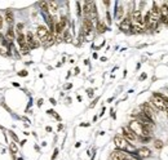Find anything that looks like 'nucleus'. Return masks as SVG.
Wrapping results in <instances>:
<instances>
[{"label": "nucleus", "instance_id": "14", "mask_svg": "<svg viewBox=\"0 0 168 160\" xmlns=\"http://www.w3.org/2000/svg\"><path fill=\"white\" fill-rule=\"evenodd\" d=\"M123 13H124V9L120 7L119 4H116V10H115V17L116 19H121V17H123Z\"/></svg>", "mask_w": 168, "mask_h": 160}, {"label": "nucleus", "instance_id": "18", "mask_svg": "<svg viewBox=\"0 0 168 160\" xmlns=\"http://www.w3.org/2000/svg\"><path fill=\"white\" fill-rule=\"evenodd\" d=\"M18 44H20V45H23V44H26L25 35H23V34H21V32H20V35H18Z\"/></svg>", "mask_w": 168, "mask_h": 160}, {"label": "nucleus", "instance_id": "8", "mask_svg": "<svg viewBox=\"0 0 168 160\" xmlns=\"http://www.w3.org/2000/svg\"><path fill=\"white\" fill-rule=\"evenodd\" d=\"M159 14H160V19L164 22L168 18V3H163L159 8Z\"/></svg>", "mask_w": 168, "mask_h": 160}, {"label": "nucleus", "instance_id": "2", "mask_svg": "<svg viewBox=\"0 0 168 160\" xmlns=\"http://www.w3.org/2000/svg\"><path fill=\"white\" fill-rule=\"evenodd\" d=\"M150 102H151V106H152V107H155L157 110H159V111H165V106H164V102H163L162 94H159V93H154Z\"/></svg>", "mask_w": 168, "mask_h": 160}, {"label": "nucleus", "instance_id": "9", "mask_svg": "<svg viewBox=\"0 0 168 160\" xmlns=\"http://www.w3.org/2000/svg\"><path fill=\"white\" fill-rule=\"evenodd\" d=\"M123 137L127 139V141H132V142L137 139V136L129 128H123Z\"/></svg>", "mask_w": 168, "mask_h": 160}, {"label": "nucleus", "instance_id": "19", "mask_svg": "<svg viewBox=\"0 0 168 160\" xmlns=\"http://www.w3.org/2000/svg\"><path fill=\"white\" fill-rule=\"evenodd\" d=\"M28 50H30V48H28L27 44H23V45H21V52H22V54H27Z\"/></svg>", "mask_w": 168, "mask_h": 160}, {"label": "nucleus", "instance_id": "22", "mask_svg": "<svg viewBox=\"0 0 168 160\" xmlns=\"http://www.w3.org/2000/svg\"><path fill=\"white\" fill-rule=\"evenodd\" d=\"M154 146H155V149L160 150V149L163 147V142H162V141H159V139H157V141L154 142Z\"/></svg>", "mask_w": 168, "mask_h": 160}, {"label": "nucleus", "instance_id": "27", "mask_svg": "<svg viewBox=\"0 0 168 160\" xmlns=\"http://www.w3.org/2000/svg\"><path fill=\"white\" fill-rule=\"evenodd\" d=\"M88 94H89L90 97H92V95H93V90H92V89H89V90H88Z\"/></svg>", "mask_w": 168, "mask_h": 160}, {"label": "nucleus", "instance_id": "13", "mask_svg": "<svg viewBox=\"0 0 168 160\" xmlns=\"http://www.w3.org/2000/svg\"><path fill=\"white\" fill-rule=\"evenodd\" d=\"M13 19H14V14H13V10H12V9L5 10V21H7L8 23H12Z\"/></svg>", "mask_w": 168, "mask_h": 160}, {"label": "nucleus", "instance_id": "20", "mask_svg": "<svg viewBox=\"0 0 168 160\" xmlns=\"http://www.w3.org/2000/svg\"><path fill=\"white\" fill-rule=\"evenodd\" d=\"M39 5H40V8L44 10V12H48V3H47V1H41V3H39Z\"/></svg>", "mask_w": 168, "mask_h": 160}, {"label": "nucleus", "instance_id": "17", "mask_svg": "<svg viewBox=\"0 0 168 160\" xmlns=\"http://www.w3.org/2000/svg\"><path fill=\"white\" fill-rule=\"evenodd\" d=\"M97 31L100 34H102V32H105V31H106V26L103 25L102 22H100V21L97 22Z\"/></svg>", "mask_w": 168, "mask_h": 160}, {"label": "nucleus", "instance_id": "15", "mask_svg": "<svg viewBox=\"0 0 168 160\" xmlns=\"http://www.w3.org/2000/svg\"><path fill=\"white\" fill-rule=\"evenodd\" d=\"M57 3L56 1H48V9H51V12H52V14H54V13L57 12Z\"/></svg>", "mask_w": 168, "mask_h": 160}, {"label": "nucleus", "instance_id": "28", "mask_svg": "<svg viewBox=\"0 0 168 160\" xmlns=\"http://www.w3.org/2000/svg\"><path fill=\"white\" fill-rule=\"evenodd\" d=\"M125 160H133V157H132V156H131V155H129V156H128V157H127V159H125Z\"/></svg>", "mask_w": 168, "mask_h": 160}, {"label": "nucleus", "instance_id": "5", "mask_svg": "<svg viewBox=\"0 0 168 160\" xmlns=\"http://www.w3.org/2000/svg\"><path fill=\"white\" fill-rule=\"evenodd\" d=\"M129 155L125 151H121V150H115V151L111 152V160H125Z\"/></svg>", "mask_w": 168, "mask_h": 160}, {"label": "nucleus", "instance_id": "6", "mask_svg": "<svg viewBox=\"0 0 168 160\" xmlns=\"http://www.w3.org/2000/svg\"><path fill=\"white\" fill-rule=\"evenodd\" d=\"M119 28H120L121 31H124V32H128L129 30H132V21H131V18H124V19L120 22V25H119Z\"/></svg>", "mask_w": 168, "mask_h": 160}, {"label": "nucleus", "instance_id": "24", "mask_svg": "<svg viewBox=\"0 0 168 160\" xmlns=\"http://www.w3.org/2000/svg\"><path fill=\"white\" fill-rule=\"evenodd\" d=\"M3 23H4V18H3L1 15H0V30L3 28Z\"/></svg>", "mask_w": 168, "mask_h": 160}, {"label": "nucleus", "instance_id": "4", "mask_svg": "<svg viewBox=\"0 0 168 160\" xmlns=\"http://www.w3.org/2000/svg\"><path fill=\"white\" fill-rule=\"evenodd\" d=\"M36 34H38V38L40 39L41 43H44V41L47 40V38H48V35H49V30L45 27V26H39L38 30H36Z\"/></svg>", "mask_w": 168, "mask_h": 160}, {"label": "nucleus", "instance_id": "30", "mask_svg": "<svg viewBox=\"0 0 168 160\" xmlns=\"http://www.w3.org/2000/svg\"><path fill=\"white\" fill-rule=\"evenodd\" d=\"M165 112H167V115H168V107H165Z\"/></svg>", "mask_w": 168, "mask_h": 160}, {"label": "nucleus", "instance_id": "29", "mask_svg": "<svg viewBox=\"0 0 168 160\" xmlns=\"http://www.w3.org/2000/svg\"><path fill=\"white\" fill-rule=\"evenodd\" d=\"M164 23H165V25H167V26H168V18H167V19H165V21H164Z\"/></svg>", "mask_w": 168, "mask_h": 160}, {"label": "nucleus", "instance_id": "10", "mask_svg": "<svg viewBox=\"0 0 168 160\" xmlns=\"http://www.w3.org/2000/svg\"><path fill=\"white\" fill-rule=\"evenodd\" d=\"M141 108H142V114H145V115H146L149 119L154 120V119H155V114L152 112V110L150 108V106L147 105V103H144V105H141Z\"/></svg>", "mask_w": 168, "mask_h": 160}, {"label": "nucleus", "instance_id": "23", "mask_svg": "<svg viewBox=\"0 0 168 160\" xmlns=\"http://www.w3.org/2000/svg\"><path fill=\"white\" fill-rule=\"evenodd\" d=\"M65 40L66 41H70V34H69V31H65Z\"/></svg>", "mask_w": 168, "mask_h": 160}, {"label": "nucleus", "instance_id": "7", "mask_svg": "<svg viewBox=\"0 0 168 160\" xmlns=\"http://www.w3.org/2000/svg\"><path fill=\"white\" fill-rule=\"evenodd\" d=\"M26 44L28 45V48H38V46H39V43L35 40V39H34L32 32H30V31L27 32V38H26Z\"/></svg>", "mask_w": 168, "mask_h": 160}, {"label": "nucleus", "instance_id": "16", "mask_svg": "<svg viewBox=\"0 0 168 160\" xmlns=\"http://www.w3.org/2000/svg\"><path fill=\"white\" fill-rule=\"evenodd\" d=\"M7 38L9 39L10 41H12V40H14V30H13L12 27H9V28H8V31H7Z\"/></svg>", "mask_w": 168, "mask_h": 160}, {"label": "nucleus", "instance_id": "21", "mask_svg": "<svg viewBox=\"0 0 168 160\" xmlns=\"http://www.w3.org/2000/svg\"><path fill=\"white\" fill-rule=\"evenodd\" d=\"M9 149H10V151H12L13 154H16V152L18 151V147L16 146V143H14V142H12V143L9 145Z\"/></svg>", "mask_w": 168, "mask_h": 160}, {"label": "nucleus", "instance_id": "3", "mask_svg": "<svg viewBox=\"0 0 168 160\" xmlns=\"http://www.w3.org/2000/svg\"><path fill=\"white\" fill-rule=\"evenodd\" d=\"M114 143H115V146L118 147L119 150H121V151H124V150H129V149L133 150V147L128 143V141H127L124 137H121V136H116L115 138H114Z\"/></svg>", "mask_w": 168, "mask_h": 160}, {"label": "nucleus", "instance_id": "11", "mask_svg": "<svg viewBox=\"0 0 168 160\" xmlns=\"http://www.w3.org/2000/svg\"><path fill=\"white\" fill-rule=\"evenodd\" d=\"M83 30H84V34H90L93 30V23L92 21L89 19V18H84V21H83Z\"/></svg>", "mask_w": 168, "mask_h": 160}, {"label": "nucleus", "instance_id": "1", "mask_svg": "<svg viewBox=\"0 0 168 160\" xmlns=\"http://www.w3.org/2000/svg\"><path fill=\"white\" fill-rule=\"evenodd\" d=\"M129 129H131L132 132H133L136 136H141V137H149L150 132L147 130L146 128H145L144 125H142L141 123H140L138 120H132L131 123H129Z\"/></svg>", "mask_w": 168, "mask_h": 160}, {"label": "nucleus", "instance_id": "12", "mask_svg": "<svg viewBox=\"0 0 168 160\" xmlns=\"http://www.w3.org/2000/svg\"><path fill=\"white\" fill-rule=\"evenodd\" d=\"M137 154H138V156L141 157H149L150 155H151V151H150L147 147H140L138 150H137Z\"/></svg>", "mask_w": 168, "mask_h": 160}, {"label": "nucleus", "instance_id": "26", "mask_svg": "<svg viewBox=\"0 0 168 160\" xmlns=\"http://www.w3.org/2000/svg\"><path fill=\"white\" fill-rule=\"evenodd\" d=\"M10 136H12V137H13V139H16V141H17V139H18V138H17V136H16L14 133H12V132H10Z\"/></svg>", "mask_w": 168, "mask_h": 160}, {"label": "nucleus", "instance_id": "25", "mask_svg": "<svg viewBox=\"0 0 168 160\" xmlns=\"http://www.w3.org/2000/svg\"><path fill=\"white\" fill-rule=\"evenodd\" d=\"M20 76H26V75H27V71H22V72H20Z\"/></svg>", "mask_w": 168, "mask_h": 160}]
</instances>
